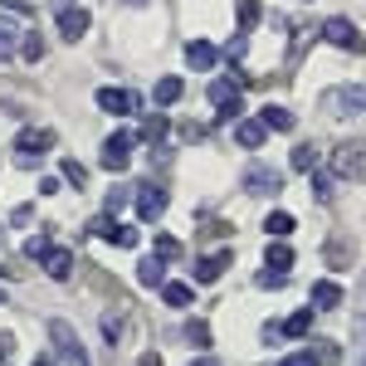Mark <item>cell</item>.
<instances>
[{
	"instance_id": "cell-29",
	"label": "cell",
	"mask_w": 366,
	"mask_h": 366,
	"mask_svg": "<svg viewBox=\"0 0 366 366\" xmlns=\"http://www.w3.org/2000/svg\"><path fill=\"white\" fill-rule=\"evenodd\" d=\"M215 108H220V122H239V113H244L239 93H234V98H225V103H215Z\"/></svg>"
},
{
	"instance_id": "cell-9",
	"label": "cell",
	"mask_w": 366,
	"mask_h": 366,
	"mask_svg": "<svg viewBox=\"0 0 366 366\" xmlns=\"http://www.w3.org/2000/svg\"><path fill=\"white\" fill-rule=\"evenodd\" d=\"M49 147H54V132H44V127H39V132L25 127V132L15 137V152H20V157H39V152H49Z\"/></svg>"
},
{
	"instance_id": "cell-11",
	"label": "cell",
	"mask_w": 366,
	"mask_h": 366,
	"mask_svg": "<svg viewBox=\"0 0 366 366\" xmlns=\"http://www.w3.org/2000/svg\"><path fill=\"white\" fill-rule=\"evenodd\" d=\"M59 34H64V39H79V34H88V10H79V5H64V10H59Z\"/></svg>"
},
{
	"instance_id": "cell-5",
	"label": "cell",
	"mask_w": 366,
	"mask_h": 366,
	"mask_svg": "<svg viewBox=\"0 0 366 366\" xmlns=\"http://www.w3.org/2000/svg\"><path fill=\"white\" fill-rule=\"evenodd\" d=\"M98 108H103V113L127 117V113H137V98H132L127 88H98Z\"/></svg>"
},
{
	"instance_id": "cell-8",
	"label": "cell",
	"mask_w": 366,
	"mask_h": 366,
	"mask_svg": "<svg viewBox=\"0 0 366 366\" xmlns=\"http://www.w3.org/2000/svg\"><path fill=\"white\" fill-rule=\"evenodd\" d=\"M186 64L205 74V69H215V64H220V49H215L210 39H191V44H186Z\"/></svg>"
},
{
	"instance_id": "cell-44",
	"label": "cell",
	"mask_w": 366,
	"mask_h": 366,
	"mask_svg": "<svg viewBox=\"0 0 366 366\" xmlns=\"http://www.w3.org/2000/svg\"><path fill=\"white\" fill-rule=\"evenodd\" d=\"M191 366H220V362H215V357H196Z\"/></svg>"
},
{
	"instance_id": "cell-26",
	"label": "cell",
	"mask_w": 366,
	"mask_h": 366,
	"mask_svg": "<svg viewBox=\"0 0 366 366\" xmlns=\"http://www.w3.org/2000/svg\"><path fill=\"white\" fill-rule=\"evenodd\" d=\"M15 49H20V54L34 64V59H44V39H39V34L29 29V34H20V44H15Z\"/></svg>"
},
{
	"instance_id": "cell-46",
	"label": "cell",
	"mask_w": 366,
	"mask_h": 366,
	"mask_svg": "<svg viewBox=\"0 0 366 366\" xmlns=\"http://www.w3.org/2000/svg\"><path fill=\"white\" fill-rule=\"evenodd\" d=\"M34 366H49V362H34Z\"/></svg>"
},
{
	"instance_id": "cell-19",
	"label": "cell",
	"mask_w": 366,
	"mask_h": 366,
	"mask_svg": "<svg viewBox=\"0 0 366 366\" xmlns=\"http://www.w3.org/2000/svg\"><path fill=\"white\" fill-rule=\"evenodd\" d=\"M259 122H264V127H274V132H293V113H288V108H264Z\"/></svg>"
},
{
	"instance_id": "cell-1",
	"label": "cell",
	"mask_w": 366,
	"mask_h": 366,
	"mask_svg": "<svg viewBox=\"0 0 366 366\" xmlns=\"http://www.w3.org/2000/svg\"><path fill=\"white\" fill-rule=\"evenodd\" d=\"M49 342H54V352L64 357V366H88L84 342H79V332H74L64 317H49Z\"/></svg>"
},
{
	"instance_id": "cell-23",
	"label": "cell",
	"mask_w": 366,
	"mask_h": 366,
	"mask_svg": "<svg viewBox=\"0 0 366 366\" xmlns=\"http://www.w3.org/2000/svg\"><path fill=\"white\" fill-rule=\"evenodd\" d=\"M15 44H20V29H15V20H10V15H0V59L15 54Z\"/></svg>"
},
{
	"instance_id": "cell-36",
	"label": "cell",
	"mask_w": 366,
	"mask_h": 366,
	"mask_svg": "<svg viewBox=\"0 0 366 366\" xmlns=\"http://www.w3.org/2000/svg\"><path fill=\"white\" fill-rule=\"evenodd\" d=\"M259 20V5L254 0H239V25H254Z\"/></svg>"
},
{
	"instance_id": "cell-13",
	"label": "cell",
	"mask_w": 366,
	"mask_h": 366,
	"mask_svg": "<svg viewBox=\"0 0 366 366\" xmlns=\"http://www.w3.org/2000/svg\"><path fill=\"white\" fill-rule=\"evenodd\" d=\"M312 332V308H298L279 322V337H308Z\"/></svg>"
},
{
	"instance_id": "cell-43",
	"label": "cell",
	"mask_w": 366,
	"mask_h": 366,
	"mask_svg": "<svg viewBox=\"0 0 366 366\" xmlns=\"http://www.w3.org/2000/svg\"><path fill=\"white\" fill-rule=\"evenodd\" d=\"M142 366H162V357H157V352H147V357H142Z\"/></svg>"
},
{
	"instance_id": "cell-6",
	"label": "cell",
	"mask_w": 366,
	"mask_h": 366,
	"mask_svg": "<svg viewBox=\"0 0 366 366\" xmlns=\"http://www.w3.org/2000/svg\"><path fill=\"white\" fill-rule=\"evenodd\" d=\"M244 186H249L254 196H279V191H283V176H279V171H269V167H249Z\"/></svg>"
},
{
	"instance_id": "cell-22",
	"label": "cell",
	"mask_w": 366,
	"mask_h": 366,
	"mask_svg": "<svg viewBox=\"0 0 366 366\" xmlns=\"http://www.w3.org/2000/svg\"><path fill=\"white\" fill-rule=\"evenodd\" d=\"M162 298L171 308H191V283H162Z\"/></svg>"
},
{
	"instance_id": "cell-27",
	"label": "cell",
	"mask_w": 366,
	"mask_h": 366,
	"mask_svg": "<svg viewBox=\"0 0 366 366\" xmlns=\"http://www.w3.org/2000/svg\"><path fill=\"white\" fill-rule=\"evenodd\" d=\"M293 171H317V147H293Z\"/></svg>"
},
{
	"instance_id": "cell-21",
	"label": "cell",
	"mask_w": 366,
	"mask_h": 366,
	"mask_svg": "<svg viewBox=\"0 0 366 366\" xmlns=\"http://www.w3.org/2000/svg\"><path fill=\"white\" fill-rule=\"evenodd\" d=\"M239 88H244V79H234V74H229V79H215V84H210V103H225Z\"/></svg>"
},
{
	"instance_id": "cell-45",
	"label": "cell",
	"mask_w": 366,
	"mask_h": 366,
	"mask_svg": "<svg viewBox=\"0 0 366 366\" xmlns=\"http://www.w3.org/2000/svg\"><path fill=\"white\" fill-rule=\"evenodd\" d=\"M0 303H5V288H0Z\"/></svg>"
},
{
	"instance_id": "cell-38",
	"label": "cell",
	"mask_w": 366,
	"mask_h": 366,
	"mask_svg": "<svg viewBox=\"0 0 366 366\" xmlns=\"http://www.w3.org/2000/svg\"><path fill=\"white\" fill-rule=\"evenodd\" d=\"M127 196H132V191H122V186H117L113 196H108V215H117V210H122V205H127Z\"/></svg>"
},
{
	"instance_id": "cell-20",
	"label": "cell",
	"mask_w": 366,
	"mask_h": 366,
	"mask_svg": "<svg viewBox=\"0 0 366 366\" xmlns=\"http://www.w3.org/2000/svg\"><path fill=\"white\" fill-rule=\"evenodd\" d=\"M137 137H142V142H162V137H167V117H162V113H152V117H142V127H137Z\"/></svg>"
},
{
	"instance_id": "cell-16",
	"label": "cell",
	"mask_w": 366,
	"mask_h": 366,
	"mask_svg": "<svg viewBox=\"0 0 366 366\" xmlns=\"http://www.w3.org/2000/svg\"><path fill=\"white\" fill-rule=\"evenodd\" d=\"M234 137H239V147H259V142L269 137V127H264L259 117H249V122H239V127H234Z\"/></svg>"
},
{
	"instance_id": "cell-24",
	"label": "cell",
	"mask_w": 366,
	"mask_h": 366,
	"mask_svg": "<svg viewBox=\"0 0 366 366\" xmlns=\"http://www.w3.org/2000/svg\"><path fill=\"white\" fill-rule=\"evenodd\" d=\"M308 352H312V362H317V366H337V362H342L337 342H312Z\"/></svg>"
},
{
	"instance_id": "cell-33",
	"label": "cell",
	"mask_w": 366,
	"mask_h": 366,
	"mask_svg": "<svg viewBox=\"0 0 366 366\" xmlns=\"http://www.w3.org/2000/svg\"><path fill=\"white\" fill-rule=\"evenodd\" d=\"M44 249H49V239H44V234H29V239H25V254H29V259H39Z\"/></svg>"
},
{
	"instance_id": "cell-40",
	"label": "cell",
	"mask_w": 366,
	"mask_h": 366,
	"mask_svg": "<svg viewBox=\"0 0 366 366\" xmlns=\"http://www.w3.org/2000/svg\"><path fill=\"white\" fill-rule=\"evenodd\" d=\"M117 332H122V322H117V317H103V337L117 342Z\"/></svg>"
},
{
	"instance_id": "cell-2",
	"label": "cell",
	"mask_w": 366,
	"mask_h": 366,
	"mask_svg": "<svg viewBox=\"0 0 366 366\" xmlns=\"http://www.w3.org/2000/svg\"><path fill=\"white\" fill-rule=\"evenodd\" d=\"M132 147H137V137H132V132H113V137L103 142V157H98V162H103V171H127L132 167Z\"/></svg>"
},
{
	"instance_id": "cell-25",
	"label": "cell",
	"mask_w": 366,
	"mask_h": 366,
	"mask_svg": "<svg viewBox=\"0 0 366 366\" xmlns=\"http://www.w3.org/2000/svg\"><path fill=\"white\" fill-rule=\"evenodd\" d=\"M108 239H113V244H122V249H137V239H142V234H137V225H117V220H113Z\"/></svg>"
},
{
	"instance_id": "cell-15",
	"label": "cell",
	"mask_w": 366,
	"mask_h": 366,
	"mask_svg": "<svg viewBox=\"0 0 366 366\" xmlns=\"http://www.w3.org/2000/svg\"><path fill=\"white\" fill-rule=\"evenodd\" d=\"M181 93H186V84H181V79H157V88H152L157 108H171V103H176Z\"/></svg>"
},
{
	"instance_id": "cell-3",
	"label": "cell",
	"mask_w": 366,
	"mask_h": 366,
	"mask_svg": "<svg viewBox=\"0 0 366 366\" xmlns=\"http://www.w3.org/2000/svg\"><path fill=\"white\" fill-rule=\"evenodd\" d=\"M132 205H137V220H147V225H152V220H162V210H167V196H162V186H152V181H147V186H137V191H132Z\"/></svg>"
},
{
	"instance_id": "cell-39",
	"label": "cell",
	"mask_w": 366,
	"mask_h": 366,
	"mask_svg": "<svg viewBox=\"0 0 366 366\" xmlns=\"http://www.w3.org/2000/svg\"><path fill=\"white\" fill-rule=\"evenodd\" d=\"M279 366H317V362H312V352H293V357H283Z\"/></svg>"
},
{
	"instance_id": "cell-30",
	"label": "cell",
	"mask_w": 366,
	"mask_h": 366,
	"mask_svg": "<svg viewBox=\"0 0 366 366\" xmlns=\"http://www.w3.org/2000/svg\"><path fill=\"white\" fill-rule=\"evenodd\" d=\"M186 337L196 342V347H205V342H210V327H205V322L196 317V322H186Z\"/></svg>"
},
{
	"instance_id": "cell-42",
	"label": "cell",
	"mask_w": 366,
	"mask_h": 366,
	"mask_svg": "<svg viewBox=\"0 0 366 366\" xmlns=\"http://www.w3.org/2000/svg\"><path fill=\"white\" fill-rule=\"evenodd\" d=\"M5 10H29V0H0Z\"/></svg>"
},
{
	"instance_id": "cell-34",
	"label": "cell",
	"mask_w": 366,
	"mask_h": 366,
	"mask_svg": "<svg viewBox=\"0 0 366 366\" xmlns=\"http://www.w3.org/2000/svg\"><path fill=\"white\" fill-rule=\"evenodd\" d=\"M157 254H162V259H176V254H181V244H176L171 234H162V239H157Z\"/></svg>"
},
{
	"instance_id": "cell-10",
	"label": "cell",
	"mask_w": 366,
	"mask_h": 366,
	"mask_svg": "<svg viewBox=\"0 0 366 366\" xmlns=\"http://www.w3.org/2000/svg\"><path fill=\"white\" fill-rule=\"evenodd\" d=\"M137 283L142 288H162V283H167V259H162V254H147L137 264Z\"/></svg>"
},
{
	"instance_id": "cell-37",
	"label": "cell",
	"mask_w": 366,
	"mask_h": 366,
	"mask_svg": "<svg viewBox=\"0 0 366 366\" xmlns=\"http://www.w3.org/2000/svg\"><path fill=\"white\" fill-rule=\"evenodd\" d=\"M259 288H283V274L279 269H264V274H259Z\"/></svg>"
},
{
	"instance_id": "cell-14",
	"label": "cell",
	"mask_w": 366,
	"mask_h": 366,
	"mask_svg": "<svg viewBox=\"0 0 366 366\" xmlns=\"http://www.w3.org/2000/svg\"><path fill=\"white\" fill-rule=\"evenodd\" d=\"M225 269H229V249H225V254H210V259H200V264H196V279H200V283H215Z\"/></svg>"
},
{
	"instance_id": "cell-17",
	"label": "cell",
	"mask_w": 366,
	"mask_h": 366,
	"mask_svg": "<svg viewBox=\"0 0 366 366\" xmlns=\"http://www.w3.org/2000/svg\"><path fill=\"white\" fill-rule=\"evenodd\" d=\"M337 303H342V288H337V283H327V279L312 283V308H337Z\"/></svg>"
},
{
	"instance_id": "cell-41",
	"label": "cell",
	"mask_w": 366,
	"mask_h": 366,
	"mask_svg": "<svg viewBox=\"0 0 366 366\" xmlns=\"http://www.w3.org/2000/svg\"><path fill=\"white\" fill-rule=\"evenodd\" d=\"M10 352H15V337H10V332H0V362H5Z\"/></svg>"
},
{
	"instance_id": "cell-32",
	"label": "cell",
	"mask_w": 366,
	"mask_h": 366,
	"mask_svg": "<svg viewBox=\"0 0 366 366\" xmlns=\"http://www.w3.org/2000/svg\"><path fill=\"white\" fill-rule=\"evenodd\" d=\"M108 229H113V215H98V220H88V234H98V239H108Z\"/></svg>"
},
{
	"instance_id": "cell-4",
	"label": "cell",
	"mask_w": 366,
	"mask_h": 366,
	"mask_svg": "<svg viewBox=\"0 0 366 366\" xmlns=\"http://www.w3.org/2000/svg\"><path fill=\"white\" fill-rule=\"evenodd\" d=\"M322 34H327V44H337V49H352V54L362 49V34H357V25H352V20H327V25H322Z\"/></svg>"
},
{
	"instance_id": "cell-31",
	"label": "cell",
	"mask_w": 366,
	"mask_h": 366,
	"mask_svg": "<svg viewBox=\"0 0 366 366\" xmlns=\"http://www.w3.org/2000/svg\"><path fill=\"white\" fill-rule=\"evenodd\" d=\"M64 181H74V186H84L88 176H84V167H79V162H74V157H69V162H64Z\"/></svg>"
},
{
	"instance_id": "cell-28",
	"label": "cell",
	"mask_w": 366,
	"mask_h": 366,
	"mask_svg": "<svg viewBox=\"0 0 366 366\" xmlns=\"http://www.w3.org/2000/svg\"><path fill=\"white\" fill-rule=\"evenodd\" d=\"M269 234H274V239H283V234H293V215H288V210H274V215H269Z\"/></svg>"
},
{
	"instance_id": "cell-12",
	"label": "cell",
	"mask_w": 366,
	"mask_h": 366,
	"mask_svg": "<svg viewBox=\"0 0 366 366\" xmlns=\"http://www.w3.org/2000/svg\"><path fill=\"white\" fill-rule=\"evenodd\" d=\"M332 171H337V176H352V181H357V176H362V142L342 147V152H337V162H332Z\"/></svg>"
},
{
	"instance_id": "cell-18",
	"label": "cell",
	"mask_w": 366,
	"mask_h": 366,
	"mask_svg": "<svg viewBox=\"0 0 366 366\" xmlns=\"http://www.w3.org/2000/svg\"><path fill=\"white\" fill-rule=\"evenodd\" d=\"M264 269H293V249H288V244H283V239H274V244H269V254H264Z\"/></svg>"
},
{
	"instance_id": "cell-7",
	"label": "cell",
	"mask_w": 366,
	"mask_h": 366,
	"mask_svg": "<svg viewBox=\"0 0 366 366\" xmlns=\"http://www.w3.org/2000/svg\"><path fill=\"white\" fill-rule=\"evenodd\" d=\"M39 264H44V274H49V279H59V283L74 274V254H69V249H54V244L39 254Z\"/></svg>"
},
{
	"instance_id": "cell-35",
	"label": "cell",
	"mask_w": 366,
	"mask_h": 366,
	"mask_svg": "<svg viewBox=\"0 0 366 366\" xmlns=\"http://www.w3.org/2000/svg\"><path fill=\"white\" fill-rule=\"evenodd\" d=\"M312 176H317V181H312V186H317V200H332V176H322V171H312Z\"/></svg>"
}]
</instances>
